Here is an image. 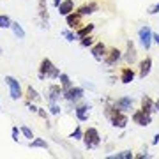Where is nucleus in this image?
Segmentation results:
<instances>
[{
    "label": "nucleus",
    "mask_w": 159,
    "mask_h": 159,
    "mask_svg": "<svg viewBox=\"0 0 159 159\" xmlns=\"http://www.w3.org/2000/svg\"><path fill=\"white\" fill-rule=\"evenodd\" d=\"M62 94H64V89L60 87V83H51V85L44 90L46 102H48V104H51V102H58L60 99H62Z\"/></svg>",
    "instance_id": "423d86ee"
},
{
    "label": "nucleus",
    "mask_w": 159,
    "mask_h": 159,
    "mask_svg": "<svg viewBox=\"0 0 159 159\" xmlns=\"http://www.w3.org/2000/svg\"><path fill=\"white\" fill-rule=\"evenodd\" d=\"M147 14H150V16H154V14H159V2H157V4H154V6L148 7Z\"/></svg>",
    "instance_id": "c9c22d12"
},
{
    "label": "nucleus",
    "mask_w": 159,
    "mask_h": 159,
    "mask_svg": "<svg viewBox=\"0 0 159 159\" xmlns=\"http://www.w3.org/2000/svg\"><path fill=\"white\" fill-rule=\"evenodd\" d=\"M152 43H156L159 46V34H156V32H152Z\"/></svg>",
    "instance_id": "4c0bfd02"
},
{
    "label": "nucleus",
    "mask_w": 159,
    "mask_h": 159,
    "mask_svg": "<svg viewBox=\"0 0 159 159\" xmlns=\"http://www.w3.org/2000/svg\"><path fill=\"white\" fill-rule=\"evenodd\" d=\"M90 110H92V104L90 102H76L74 104V115L80 122H87L89 117H90Z\"/></svg>",
    "instance_id": "6e6552de"
},
{
    "label": "nucleus",
    "mask_w": 159,
    "mask_h": 159,
    "mask_svg": "<svg viewBox=\"0 0 159 159\" xmlns=\"http://www.w3.org/2000/svg\"><path fill=\"white\" fill-rule=\"evenodd\" d=\"M66 25H67V29H71V30H78L80 27L83 25V16H81L78 11H73L71 14L66 16Z\"/></svg>",
    "instance_id": "9b49d317"
},
{
    "label": "nucleus",
    "mask_w": 159,
    "mask_h": 159,
    "mask_svg": "<svg viewBox=\"0 0 159 159\" xmlns=\"http://www.w3.org/2000/svg\"><path fill=\"white\" fill-rule=\"evenodd\" d=\"M120 58H122V51H120L119 48H110V50L106 51V55H104V60H102V62L106 64V66H115Z\"/></svg>",
    "instance_id": "2eb2a0df"
},
{
    "label": "nucleus",
    "mask_w": 159,
    "mask_h": 159,
    "mask_svg": "<svg viewBox=\"0 0 159 159\" xmlns=\"http://www.w3.org/2000/svg\"><path fill=\"white\" fill-rule=\"evenodd\" d=\"M23 97H25V101H32V102H41V99H43V97L39 96V92L35 90L32 85H29L27 89H25Z\"/></svg>",
    "instance_id": "a211bd4d"
},
{
    "label": "nucleus",
    "mask_w": 159,
    "mask_h": 159,
    "mask_svg": "<svg viewBox=\"0 0 159 159\" xmlns=\"http://www.w3.org/2000/svg\"><path fill=\"white\" fill-rule=\"evenodd\" d=\"M69 138H73V140H83V129H81L80 125H76L74 131L69 134Z\"/></svg>",
    "instance_id": "2f4dec72"
},
{
    "label": "nucleus",
    "mask_w": 159,
    "mask_h": 159,
    "mask_svg": "<svg viewBox=\"0 0 159 159\" xmlns=\"http://www.w3.org/2000/svg\"><path fill=\"white\" fill-rule=\"evenodd\" d=\"M11 30H12V34H14V37L16 39H25V30H23V27L20 25L18 21H12L11 23Z\"/></svg>",
    "instance_id": "b1692460"
},
{
    "label": "nucleus",
    "mask_w": 159,
    "mask_h": 159,
    "mask_svg": "<svg viewBox=\"0 0 159 159\" xmlns=\"http://www.w3.org/2000/svg\"><path fill=\"white\" fill-rule=\"evenodd\" d=\"M11 23H12V20L7 14H0V29H11Z\"/></svg>",
    "instance_id": "c85d7f7f"
},
{
    "label": "nucleus",
    "mask_w": 159,
    "mask_h": 159,
    "mask_svg": "<svg viewBox=\"0 0 159 159\" xmlns=\"http://www.w3.org/2000/svg\"><path fill=\"white\" fill-rule=\"evenodd\" d=\"M0 110H2V106H0Z\"/></svg>",
    "instance_id": "37998d69"
},
{
    "label": "nucleus",
    "mask_w": 159,
    "mask_h": 159,
    "mask_svg": "<svg viewBox=\"0 0 159 159\" xmlns=\"http://www.w3.org/2000/svg\"><path fill=\"white\" fill-rule=\"evenodd\" d=\"M136 57H138V53H136V46H134V43H133V41H127L125 51H124V55H122V58H124L129 66H133V64L136 62Z\"/></svg>",
    "instance_id": "ddd939ff"
},
{
    "label": "nucleus",
    "mask_w": 159,
    "mask_h": 159,
    "mask_svg": "<svg viewBox=\"0 0 159 159\" xmlns=\"http://www.w3.org/2000/svg\"><path fill=\"white\" fill-rule=\"evenodd\" d=\"M25 104H27V108H29L30 113H35V115H37V110H39V106H37L35 102H32V101H25Z\"/></svg>",
    "instance_id": "f704fd0d"
},
{
    "label": "nucleus",
    "mask_w": 159,
    "mask_h": 159,
    "mask_svg": "<svg viewBox=\"0 0 159 159\" xmlns=\"http://www.w3.org/2000/svg\"><path fill=\"white\" fill-rule=\"evenodd\" d=\"M108 159H134V154L131 150H122V152H117L113 156H108Z\"/></svg>",
    "instance_id": "a878e982"
},
{
    "label": "nucleus",
    "mask_w": 159,
    "mask_h": 159,
    "mask_svg": "<svg viewBox=\"0 0 159 159\" xmlns=\"http://www.w3.org/2000/svg\"><path fill=\"white\" fill-rule=\"evenodd\" d=\"M58 76H60V69L48 57H44L41 60L39 67H37V78L41 81H44V80H58Z\"/></svg>",
    "instance_id": "f03ea898"
},
{
    "label": "nucleus",
    "mask_w": 159,
    "mask_h": 159,
    "mask_svg": "<svg viewBox=\"0 0 159 159\" xmlns=\"http://www.w3.org/2000/svg\"><path fill=\"white\" fill-rule=\"evenodd\" d=\"M29 147L30 148H44V150H48L50 145H48V142H46L44 138H34V140L29 142Z\"/></svg>",
    "instance_id": "5701e85b"
},
{
    "label": "nucleus",
    "mask_w": 159,
    "mask_h": 159,
    "mask_svg": "<svg viewBox=\"0 0 159 159\" xmlns=\"http://www.w3.org/2000/svg\"><path fill=\"white\" fill-rule=\"evenodd\" d=\"M85 97V90H83V87H71V89H67V90H64L62 94V99H66L67 102H71V104H76V102H80L81 99Z\"/></svg>",
    "instance_id": "39448f33"
},
{
    "label": "nucleus",
    "mask_w": 159,
    "mask_h": 159,
    "mask_svg": "<svg viewBox=\"0 0 159 159\" xmlns=\"http://www.w3.org/2000/svg\"><path fill=\"white\" fill-rule=\"evenodd\" d=\"M60 35L62 37H66V41H69V43H74V41H78V35H76V32L71 29H66L60 32Z\"/></svg>",
    "instance_id": "cd10ccee"
},
{
    "label": "nucleus",
    "mask_w": 159,
    "mask_h": 159,
    "mask_svg": "<svg viewBox=\"0 0 159 159\" xmlns=\"http://www.w3.org/2000/svg\"><path fill=\"white\" fill-rule=\"evenodd\" d=\"M157 143H159V133H157V134H156V136L152 138V145H157Z\"/></svg>",
    "instance_id": "58836bf2"
},
{
    "label": "nucleus",
    "mask_w": 159,
    "mask_h": 159,
    "mask_svg": "<svg viewBox=\"0 0 159 159\" xmlns=\"http://www.w3.org/2000/svg\"><path fill=\"white\" fill-rule=\"evenodd\" d=\"M106 46H104V43L102 41H96V44L90 48V53L92 57H94V60H97V62H102L104 60V55H106Z\"/></svg>",
    "instance_id": "4468645a"
},
{
    "label": "nucleus",
    "mask_w": 159,
    "mask_h": 159,
    "mask_svg": "<svg viewBox=\"0 0 159 159\" xmlns=\"http://www.w3.org/2000/svg\"><path fill=\"white\" fill-rule=\"evenodd\" d=\"M80 44H81V48H92V46L96 44V37L94 35H85V37H81L80 39Z\"/></svg>",
    "instance_id": "bb28decb"
},
{
    "label": "nucleus",
    "mask_w": 159,
    "mask_h": 159,
    "mask_svg": "<svg viewBox=\"0 0 159 159\" xmlns=\"http://www.w3.org/2000/svg\"><path fill=\"white\" fill-rule=\"evenodd\" d=\"M147 157H150V154L147 152V148H145V152H143V154H138V156H134V159H147Z\"/></svg>",
    "instance_id": "e433bc0d"
},
{
    "label": "nucleus",
    "mask_w": 159,
    "mask_h": 159,
    "mask_svg": "<svg viewBox=\"0 0 159 159\" xmlns=\"http://www.w3.org/2000/svg\"><path fill=\"white\" fill-rule=\"evenodd\" d=\"M57 9H58V14L60 16H67V14H71L74 11V2L73 0H62V4Z\"/></svg>",
    "instance_id": "aec40b11"
},
{
    "label": "nucleus",
    "mask_w": 159,
    "mask_h": 159,
    "mask_svg": "<svg viewBox=\"0 0 159 159\" xmlns=\"http://www.w3.org/2000/svg\"><path fill=\"white\" fill-rule=\"evenodd\" d=\"M37 16L41 21V29H50V12L46 0H37Z\"/></svg>",
    "instance_id": "0eeeda50"
},
{
    "label": "nucleus",
    "mask_w": 159,
    "mask_h": 159,
    "mask_svg": "<svg viewBox=\"0 0 159 159\" xmlns=\"http://www.w3.org/2000/svg\"><path fill=\"white\" fill-rule=\"evenodd\" d=\"M154 111H157L159 113V99L157 101H154Z\"/></svg>",
    "instance_id": "ea45409f"
},
{
    "label": "nucleus",
    "mask_w": 159,
    "mask_h": 159,
    "mask_svg": "<svg viewBox=\"0 0 159 159\" xmlns=\"http://www.w3.org/2000/svg\"><path fill=\"white\" fill-rule=\"evenodd\" d=\"M133 104H134V99L129 96H122L119 97V99H115L113 101V106L117 110H120V111H129V110H133Z\"/></svg>",
    "instance_id": "f8f14e48"
},
{
    "label": "nucleus",
    "mask_w": 159,
    "mask_h": 159,
    "mask_svg": "<svg viewBox=\"0 0 159 159\" xmlns=\"http://www.w3.org/2000/svg\"><path fill=\"white\" fill-rule=\"evenodd\" d=\"M83 143H85L87 150H92L101 145V134L96 127H89V129L83 131Z\"/></svg>",
    "instance_id": "7ed1b4c3"
},
{
    "label": "nucleus",
    "mask_w": 159,
    "mask_h": 159,
    "mask_svg": "<svg viewBox=\"0 0 159 159\" xmlns=\"http://www.w3.org/2000/svg\"><path fill=\"white\" fill-rule=\"evenodd\" d=\"M20 129H21V134H23L25 138H29V140H34V131L30 129L29 125H21Z\"/></svg>",
    "instance_id": "473e14b6"
},
{
    "label": "nucleus",
    "mask_w": 159,
    "mask_h": 159,
    "mask_svg": "<svg viewBox=\"0 0 159 159\" xmlns=\"http://www.w3.org/2000/svg\"><path fill=\"white\" fill-rule=\"evenodd\" d=\"M131 120H133L136 125H140V127H147V125H150V122H152V115L145 113V111L140 108V110H136V111H133Z\"/></svg>",
    "instance_id": "1a4fd4ad"
},
{
    "label": "nucleus",
    "mask_w": 159,
    "mask_h": 159,
    "mask_svg": "<svg viewBox=\"0 0 159 159\" xmlns=\"http://www.w3.org/2000/svg\"><path fill=\"white\" fill-rule=\"evenodd\" d=\"M97 9H99V6H97L96 2H87V4H83V6H80L76 11H78L81 16H89V14H94Z\"/></svg>",
    "instance_id": "6ab92c4d"
},
{
    "label": "nucleus",
    "mask_w": 159,
    "mask_h": 159,
    "mask_svg": "<svg viewBox=\"0 0 159 159\" xmlns=\"http://www.w3.org/2000/svg\"><path fill=\"white\" fill-rule=\"evenodd\" d=\"M4 83H6L7 89H9V96H11L12 101H18V99H21L23 97L21 85H20V81H18L14 76H9V74H7L6 78H4Z\"/></svg>",
    "instance_id": "20e7f679"
},
{
    "label": "nucleus",
    "mask_w": 159,
    "mask_h": 159,
    "mask_svg": "<svg viewBox=\"0 0 159 159\" xmlns=\"http://www.w3.org/2000/svg\"><path fill=\"white\" fill-rule=\"evenodd\" d=\"M104 115H106V119L110 120V124L113 125L115 129H125V125L129 124V117H127L124 111H120V110L115 108L113 102H108V104H106Z\"/></svg>",
    "instance_id": "f257e3e1"
},
{
    "label": "nucleus",
    "mask_w": 159,
    "mask_h": 159,
    "mask_svg": "<svg viewBox=\"0 0 159 159\" xmlns=\"http://www.w3.org/2000/svg\"><path fill=\"white\" fill-rule=\"evenodd\" d=\"M37 115H39L41 119L46 122V127H51V124H50V111H48V110L39 108V110H37Z\"/></svg>",
    "instance_id": "c756f323"
},
{
    "label": "nucleus",
    "mask_w": 159,
    "mask_h": 159,
    "mask_svg": "<svg viewBox=\"0 0 159 159\" xmlns=\"http://www.w3.org/2000/svg\"><path fill=\"white\" fill-rule=\"evenodd\" d=\"M48 111H50V115H60L62 113V106L58 102H51V104H48Z\"/></svg>",
    "instance_id": "7c9ffc66"
},
{
    "label": "nucleus",
    "mask_w": 159,
    "mask_h": 159,
    "mask_svg": "<svg viewBox=\"0 0 159 159\" xmlns=\"http://www.w3.org/2000/svg\"><path fill=\"white\" fill-rule=\"evenodd\" d=\"M58 83H60V87H62L64 90H67V89L73 87V81H71V78H69V74H66V73H60V76H58Z\"/></svg>",
    "instance_id": "393cba45"
},
{
    "label": "nucleus",
    "mask_w": 159,
    "mask_h": 159,
    "mask_svg": "<svg viewBox=\"0 0 159 159\" xmlns=\"http://www.w3.org/2000/svg\"><path fill=\"white\" fill-rule=\"evenodd\" d=\"M150 71H152V58L150 57H145L140 62V69H138V78H142L145 80L150 74Z\"/></svg>",
    "instance_id": "dca6fc26"
},
{
    "label": "nucleus",
    "mask_w": 159,
    "mask_h": 159,
    "mask_svg": "<svg viewBox=\"0 0 159 159\" xmlns=\"http://www.w3.org/2000/svg\"><path fill=\"white\" fill-rule=\"evenodd\" d=\"M138 39H140V44L145 50H150V46H152V30H150L148 25H143L142 29L138 30Z\"/></svg>",
    "instance_id": "9d476101"
},
{
    "label": "nucleus",
    "mask_w": 159,
    "mask_h": 159,
    "mask_svg": "<svg viewBox=\"0 0 159 159\" xmlns=\"http://www.w3.org/2000/svg\"><path fill=\"white\" fill-rule=\"evenodd\" d=\"M2 53H4V51H2V48H0V55H2Z\"/></svg>",
    "instance_id": "79ce46f5"
},
{
    "label": "nucleus",
    "mask_w": 159,
    "mask_h": 159,
    "mask_svg": "<svg viewBox=\"0 0 159 159\" xmlns=\"http://www.w3.org/2000/svg\"><path fill=\"white\" fill-rule=\"evenodd\" d=\"M60 4H62V0H53V6H55V7H58Z\"/></svg>",
    "instance_id": "a19ab883"
},
{
    "label": "nucleus",
    "mask_w": 159,
    "mask_h": 159,
    "mask_svg": "<svg viewBox=\"0 0 159 159\" xmlns=\"http://www.w3.org/2000/svg\"><path fill=\"white\" fill-rule=\"evenodd\" d=\"M140 108L145 111V113H154V101H152V97H148V96H143L142 99H140Z\"/></svg>",
    "instance_id": "412c9836"
},
{
    "label": "nucleus",
    "mask_w": 159,
    "mask_h": 159,
    "mask_svg": "<svg viewBox=\"0 0 159 159\" xmlns=\"http://www.w3.org/2000/svg\"><path fill=\"white\" fill-rule=\"evenodd\" d=\"M20 134H21V129H18L16 125H12V129H11V138H12V142H18V140H20Z\"/></svg>",
    "instance_id": "72a5a7b5"
},
{
    "label": "nucleus",
    "mask_w": 159,
    "mask_h": 159,
    "mask_svg": "<svg viewBox=\"0 0 159 159\" xmlns=\"http://www.w3.org/2000/svg\"><path fill=\"white\" fill-rule=\"evenodd\" d=\"M134 78H136V73H134V69L133 67H122L120 69V81L124 83V85H129V83H133L134 81Z\"/></svg>",
    "instance_id": "f3484780"
},
{
    "label": "nucleus",
    "mask_w": 159,
    "mask_h": 159,
    "mask_svg": "<svg viewBox=\"0 0 159 159\" xmlns=\"http://www.w3.org/2000/svg\"><path fill=\"white\" fill-rule=\"evenodd\" d=\"M94 29H96V25H94V23H89V25H81L78 30H74L76 35H78V41L81 39V37H85V35H90L92 32H94Z\"/></svg>",
    "instance_id": "4be33fe9"
}]
</instances>
